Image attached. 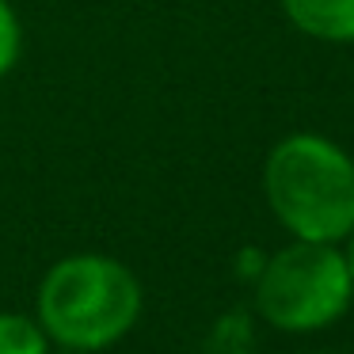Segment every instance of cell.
<instances>
[{"instance_id": "4", "label": "cell", "mask_w": 354, "mask_h": 354, "mask_svg": "<svg viewBox=\"0 0 354 354\" xmlns=\"http://www.w3.org/2000/svg\"><path fill=\"white\" fill-rule=\"evenodd\" d=\"M282 12L305 39L354 42V0H282Z\"/></svg>"}, {"instance_id": "2", "label": "cell", "mask_w": 354, "mask_h": 354, "mask_svg": "<svg viewBox=\"0 0 354 354\" xmlns=\"http://www.w3.org/2000/svg\"><path fill=\"white\" fill-rule=\"evenodd\" d=\"M138 313V278L111 255H69L54 263L39 286L42 331L73 351H100L118 343L133 328Z\"/></svg>"}, {"instance_id": "3", "label": "cell", "mask_w": 354, "mask_h": 354, "mask_svg": "<svg viewBox=\"0 0 354 354\" xmlns=\"http://www.w3.org/2000/svg\"><path fill=\"white\" fill-rule=\"evenodd\" d=\"M351 270L335 244L293 240L270 255L255 282V305L263 320L282 331H313L331 324L351 305Z\"/></svg>"}, {"instance_id": "5", "label": "cell", "mask_w": 354, "mask_h": 354, "mask_svg": "<svg viewBox=\"0 0 354 354\" xmlns=\"http://www.w3.org/2000/svg\"><path fill=\"white\" fill-rule=\"evenodd\" d=\"M0 354H46V335L27 316L0 313Z\"/></svg>"}, {"instance_id": "7", "label": "cell", "mask_w": 354, "mask_h": 354, "mask_svg": "<svg viewBox=\"0 0 354 354\" xmlns=\"http://www.w3.org/2000/svg\"><path fill=\"white\" fill-rule=\"evenodd\" d=\"M346 240H351V244H346L343 259H346V270H351V286H354V232H351V236H346Z\"/></svg>"}, {"instance_id": "1", "label": "cell", "mask_w": 354, "mask_h": 354, "mask_svg": "<svg viewBox=\"0 0 354 354\" xmlns=\"http://www.w3.org/2000/svg\"><path fill=\"white\" fill-rule=\"evenodd\" d=\"M270 214L293 240L335 244L354 232V156L324 133H286L263 164Z\"/></svg>"}, {"instance_id": "6", "label": "cell", "mask_w": 354, "mask_h": 354, "mask_svg": "<svg viewBox=\"0 0 354 354\" xmlns=\"http://www.w3.org/2000/svg\"><path fill=\"white\" fill-rule=\"evenodd\" d=\"M19 54H24V24L8 0H0V80L16 69Z\"/></svg>"}]
</instances>
